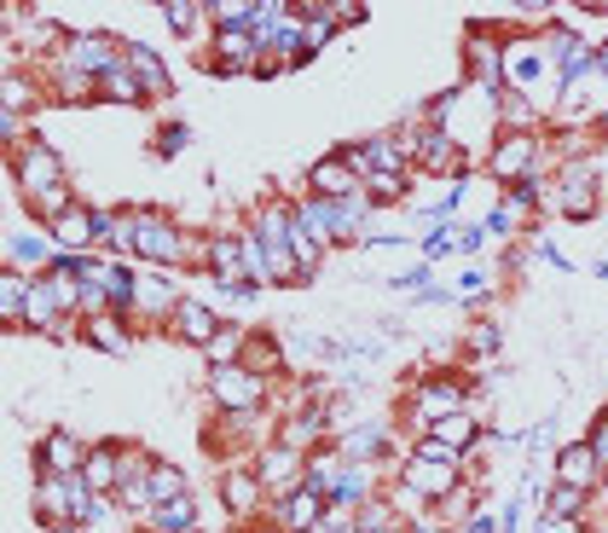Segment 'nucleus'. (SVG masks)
<instances>
[{"instance_id":"obj_1","label":"nucleus","mask_w":608,"mask_h":533,"mask_svg":"<svg viewBox=\"0 0 608 533\" xmlns=\"http://www.w3.org/2000/svg\"><path fill=\"white\" fill-rule=\"evenodd\" d=\"M452 488H458V452H446L441 441H423L412 452V464H405V493L441 504Z\"/></svg>"},{"instance_id":"obj_2","label":"nucleus","mask_w":608,"mask_h":533,"mask_svg":"<svg viewBox=\"0 0 608 533\" xmlns=\"http://www.w3.org/2000/svg\"><path fill=\"white\" fill-rule=\"evenodd\" d=\"M209 394H215V406L226 418H256V406L267 394V377L244 371V366H215L209 371Z\"/></svg>"},{"instance_id":"obj_3","label":"nucleus","mask_w":608,"mask_h":533,"mask_svg":"<svg viewBox=\"0 0 608 533\" xmlns=\"http://www.w3.org/2000/svg\"><path fill=\"white\" fill-rule=\"evenodd\" d=\"M134 256L157 262V267L186 262V238H181V226L163 221V215H151V209H134Z\"/></svg>"},{"instance_id":"obj_4","label":"nucleus","mask_w":608,"mask_h":533,"mask_svg":"<svg viewBox=\"0 0 608 533\" xmlns=\"http://www.w3.org/2000/svg\"><path fill=\"white\" fill-rule=\"evenodd\" d=\"M12 174H18V192H23V203H41L47 192H59L64 186V163H59V151L53 145H23V157L12 163Z\"/></svg>"},{"instance_id":"obj_5","label":"nucleus","mask_w":608,"mask_h":533,"mask_svg":"<svg viewBox=\"0 0 608 533\" xmlns=\"http://www.w3.org/2000/svg\"><path fill=\"white\" fill-rule=\"evenodd\" d=\"M256 475H261V488H267V493L290 499L296 488H308V452H296V447H285V441H272V447L261 452Z\"/></svg>"},{"instance_id":"obj_6","label":"nucleus","mask_w":608,"mask_h":533,"mask_svg":"<svg viewBox=\"0 0 608 533\" xmlns=\"http://www.w3.org/2000/svg\"><path fill=\"white\" fill-rule=\"evenodd\" d=\"M545 75H556V70H550V53H545V41L527 35V41H516V47H504V82L522 88V99L539 93Z\"/></svg>"},{"instance_id":"obj_7","label":"nucleus","mask_w":608,"mask_h":533,"mask_svg":"<svg viewBox=\"0 0 608 533\" xmlns=\"http://www.w3.org/2000/svg\"><path fill=\"white\" fill-rule=\"evenodd\" d=\"M504 186H516V181H534L539 174V140L534 134H511V140H498L493 151V163H487Z\"/></svg>"},{"instance_id":"obj_8","label":"nucleus","mask_w":608,"mask_h":533,"mask_svg":"<svg viewBox=\"0 0 608 533\" xmlns=\"http://www.w3.org/2000/svg\"><path fill=\"white\" fill-rule=\"evenodd\" d=\"M324 511H331V499H324V493L296 488L290 499H278V527H285V533H313L324 522Z\"/></svg>"},{"instance_id":"obj_9","label":"nucleus","mask_w":608,"mask_h":533,"mask_svg":"<svg viewBox=\"0 0 608 533\" xmlns=\"http://www.w3.org/2000/svg\"><path fill=\"white\" fill-rule=\"evenodd\" d=\"M412 157L429 168V174H458L464 181V163H458V145L446 140V129H423L418 140H412Z\"/></svg>"},{"instance_id":"obj_10","label":"nucleus","mask_w":608,"mask_h":533,"mask_svg":"<svg viewBox=\"0 0 608 533\" xmlns=\"http://www.w3.org/2000/svg\"><path fill=\"white\" fill-rule=\"evenodd\" d=\"M93 238H99V209H87V203H75V209H64L53 221V244H64L70 256H82Z\"/></svg>"},{"instance_id":"obj_11","label":"nucleus","mask_w":608,"mask_h":533,"mask_svg":"<svg viewBox=\"0 0 608 533\" xmlns=\"http://www.w3.org/2000/svg\"><path fill=\"white\" fill-rule=\"evenodd\" d=\"M35 464H41V475H82L87 452L75 447V435H47V441L35 447Z\"/></svg>"},{"instance_id":"obj_12","label":"nucleus","mask_w":608,"mask_h":533,"mask_svg":"<svg viewBox=\"0 0 608 533\" xmlns=\"http://www.w3.org/2000/svg\"><path fill=\"white\" fill-rule=\"evenodd\" d=\"M597 475H602V464H597V452L579 441V447H563V459H556V481H563V488H597Z\"/></svg>"},{"instance_id":"obj_13","label":"nucleus","mask_w":608,"mask_h":533,"mask_svg":"<svg viewBox=\"0 0 608 533\" xmlns=\"http://www.w3.org/2000/svg\"><path fill=\"white\" fill-rule=\"evenodd\" d=\"M174 331H181L186 342H197V348H209L220 337V319L203 308V301H181V308H174Z\"/></svg>"},{"instance_id":"obj_14","label":"nucleus","mask_w":608,"mask_h":533,"mask_svg":"<svg viewBox=\"0 0 608 533\" xmlns=\"http://www.w3.org/2000/svg\"><path fill=\"white\" fill-rule=\"evenodd\" d=\"M82 481L93 493H116L122 488V452L116 447H93L87 464H82Z\"/></svg>"},{"instance_id":"obj_15","label":"nucleus","mask_w":608,"mask_h":533,"mask_svg":"<svg viewBox=\"0 0 608 533\" xmlns=\"http://www.w3.org/2000/svg\"><path fill=\"white\" fill-rule=\"evenodd\" d=\"M209 273L220 278L226 290L244 285V238H215L209 244Z\"/></svg>"},{"instance_id":"obj_16","label":"nucleus","mask_w":608,"mask_h":533,"mask_svg":"<svg viewBox=\"0 0 608 533\" xmlns=\"http://www.w3.org/2000/svg\"><path fill=\"white\" fill-rule=\"evenodd\" d=\"M220 499H226V511L249 516L261 504V475L256 470H233V475H226V488H220Z\"/></svg>"},{"instance_id":"obj_17","label":"nucleus","mask_w":608,"mask_h":533,"mask_svg":"<svg viewBox=\"0 0 608 533\" xmlns=\"http://www.w3.org/2000/svg\"><path fill=\"white\" fill-rule=\"evenodd\" d=\"M7 249H12V267H18V273L59 262V256H53V238H41V233H12V238H7Z\"/></svg>"},{"instance_id":"obj_18","label":"nucleus","mask_w":608,"mask_h":533,"mask_svg":"<svg viewBox=\"0 0 608 533\" xmlns=\"http://www.w3.org/2000/svg\"><path fill=\"white\" fill-rule=\"evenodd\" d=\"M99 99H122V105H145V88H140V75L128 64V53H122V64L99 82Z\"/></svg>"},{"instance_id":"obj_19","label":"nucleus","mask_w":608,"mask_h":533,"mask_svg":"<svg viewBox=\"0 0 608 533\" xmlns=\"http://www.w3.org/2000/svg\"><path fill=\"white\" fill-rule=\"evenodd\" d=\"M30 290H35V278H23V273L0 278V314H7V325H23V314H30Z\"/></svg>"},{"instance_id":"obj_20","label":"nucleus","mask_w":608,"mask_h":533,"mask_svg":"<svg viewBox=\"0 0 608 533\" xmlns=\"http://www.w3.org/2000/svg\"><path fill=\"white\" fill-rule=\"evenodd\" d=\"M128 64H134V75H140V88H145V99H163V93H168V75H163V59L151 53V47H128Z\"/></svg>"},{"instance_id":"obj_21","label":"nucleus","mask_w":608,"mask_h":533,"mask_svg":"<svg viewBox=\"0 0 608 533\" xmlns=\"http://www.w3.org/2000/svg\"><path fill=\"white\" fill-rule=\"evenodd\" d=\"M360 192V181L337 163V157H324L319 168H313V197H353Z\"/></svg>"},{"instance_id":"obj_22","label":"nucleus","mask_w":608,"mask_h":533,"mask_svg":"<svg viewBox=\"0 0 608 533\" xmlns=\"http://www.w3.org/2000/svg\"><path fill=\"white\" fill-rule=\"evenodd\" d=\"M365 493H371V470L365 464H348V470H337V481H331V504H365Z\"/></svg>"},{"instance_id":"obj_23","label":"nucleus","mask_w":608,"mask_h":533,"mask_svg":"<svg viewBox=\"0 0 608 533\" xmlns=\"http://www.w3.org/2000/svg\"><path fill=\"white\" fill-rule=\"evenodd\" d=\"M429 435H435L446 452H458L464 441H475V418L470 412H446V418H429Z\"/></svg>"},{"instance_id":"obj_24","label":"nucleus","mask_w":608,"mask_h":533,"mask_svg":"<svg viewBox=\"0 0 608 533\" xmlns=\"http://www.w3.org/2000/svg\"><path fill=\"white\" fill-rule=\"evenodd\" d=\"M151 522H157V533H192V527H197V504H192V493H186V499L157 504V511H151Z\"/></svg>"},{"instance_id":"obj_25","label":"nucleus","mask_w":608,"mask_h":533,"mask_svg":"<svg viewBox=\"0 0 608 533\" xmlns=\"http://www.w3.org/2000/svg\"><path fill=\"white\" fill-rule=\"evenodd\" d=\"M563 209L574 215V221H591V168L579 163L568 181H563Z\"/></svg>"},{"instance_id":"obj_26","label":"nucleus","mask_w":608,"mask_h":533,"mask_svg":"<svg viewBox=\"0 0 608 533\" xmlns=\"http://www.w3.org/2000/svg\"><path fill=\"white\" fill-rule=\"evenodd\" d=\"M87 337H93V342H105L111 353H128V342H134V337H128V325H122L116 314H93V319H87Z\"/></svg>"},{"instance_id":"obj_27","label":"nucleus","mask_w":608,"mask_h":533,"mask_svg":"<svg viewBox=\"0 0 608 533\" xmlns=\"http://www.w3.org/2000/svg\"><path fill=\"white\" fill-rule=\"evenodd\" d=\"M186 470H174V464H151V499L168 504V499H186Z\"/></svg>"},{"instance_id":"obj_28","label":"nucleus","mask_w":608,"mask_h":533,"mask_svg":"<svg viewBox=\"0 0 608 533\" xmlns=\"http://www.w3.org/2000/svg\"><path fill=\"white\" fill-rule=\"evenodd\" d=\"M238 366H244V371H256V377H267V371L278 366V342H272V337H249Z\"/></svg>"},{"instance_id":"obj_29","label":"nucleus","mask_w":608,"mask_h":533,"mask_svg":"<svg viewBox=\"0 0 608 533\" xmlns=\"http://www.w3.org/2000/svg\"><path fill=\"white\" fill-rule=\"evenodd\" d=\"M405 192H412V174H371V181H365L371 203H400Z\"/></svg>"},{"instance_id":"obj_30","label":"nucleus","mask_w":608,"mask_h":533,"mask_svg":"<svg viewBox=\"0 0 608 533\" xmlns=\"http://www.w3.org/2000/svg\"><path fill=\"white\" fill-rule=\"evenodd\" d=\"M383 429H353V435H348V447H342V459H353V464H365L371 459V452H383Z\"/></svg>"},{"instance_id":"obj_31","label":"nucleus","mask_w":608,"mask_h":533,"mask_svg":"<svg viewBox=\"0 0 608 533\" xmlns=\"http://www.w3.org/2000/svg\"><path fill=\"white\" fill-rule=\"evenodd\" d=\"M586 504H591L586 488H563V481H556V493H550V516H574V522H579V511H586Z\"/></svg>"},{"instance_id":"obj_32","label":"nucleus","mask_w":608,"mask_h":533,"mask_svg":"<svg viewBox=\"0 0 608 533\" xmlns=\"http://www.w3.org/2000/svg\"><path fill=\"white\" fill-rule=\"evenodd\" d=\"M140 301H145L151 314H163V308H174V290L163 285L157 273H145V278H140Z\"/></svg>"},{"instance_id":"obj_33","label":"nucleus","mask_w":608,"mask_h":533,"mask_svg":"<svg viewBox=\"0 0 608 533\" xmlns=\"http://www.w3.org/2000/svg\"><path fill=\"white\" fill-rule=\"evenodd\" d=\"M163 18H168V30L192 35V23H197V18H209V12H203V7H186V0H168V7H163Z\"/></svg>"},{"instance_id":"obj_34","label":"nucleus","mask_w":608,"mask_h":533,"mask_svg":"<svg viewBox=\"0 0 608 533\" xmlns=\"http://www.w3.org/2000/svg\"><path fill=\"white\" fill-rule=\"evenodd\" d=\"M186 145H192V129H186V122H168V129H163V140H157V151H163V157H181Z\"/></svg>"},{"instance_id":"obj_35","label":"nucleus","mask_w":608,"mask_h":533,"mask_svg":"<svg viewBox=\"0 0 608 533\" xmlns=\"http://www.w3.org/2000/svg\"><path fill=\"white\" fill-rule=\"evenodd\" d=\"M464 233H452V226H441V233H429V244H423V262H446V249L458 244Z\"/></svg>"},{"instance_id":"obj_36","label":"nucleus","mask_w":608,"mask_h":533,"mask_svg":"<svg viewBox=\"0 0 608 533\" xmlns=\"http://www.w3.org/2000/svg\"><path fill=\"white\" fill-rule=\"evenodd\" d=\"M470 342H475V353H481V360H493V353H498V325H487V319H481L475 331H470Z\"/></svg>"},{"instance_id":"obj_37","label":"nucleus","mask_w":608,"mask_h":533,"mask_svg":"<svg viewBox=\"0 0 608 533\" xmlns=\"http://www.w3.org/2000/svg\"><path fill=\"white\" fill-rule=\"evenodd\" d=\"M23 105H30V82H23V75H12V82H7V116H18Z\"/></svg>"},{"instance_id":"obj_38","label":"nucleus","mask_w":608,"mask_h":533,"mask_svg":"<svg viewBox=\"0 0 608 533\" xmlns=\"http://www.w3.org/2000/svg\"><path fill=\"white\" fill-rule=\"evenodd\" d=\"M591 452H597V464H608V418H597L591 423V441H586Z\"/></svg>"},{"instance_id":"obj_39","label":"nucleus","mask_w":608,"mask_h":533,"mask_svg":"<svg viewBox=\"0 0 608 533\" xmlns=\"http://www.w3.org/2000/svg\"><path fill=\"white\" fill-rule=\"evenodd\" d=\"M539 533H579V522H574V516H545Z\"/></svg>"},{"instance_id":"obj_40","label":"nucleus","mask_w":608,"mask_h":533,"mask_svg":"<svg viewBox=\"0 0 608 533\" xmlns=\"http://www.w3.org/2000/svg\"><path fill=\"white\" fill-rule=\"evenodd\" d=\"M331 18H342V23H360V18H365V7H360V0H342V7H331Z\"/></svg>"},{"instance_id":"obj_41","label":"nucleus","mask_w":608,"mask_h":533,"mask_svg":"<svg viewBox=\"0 0 608 533\" xmlns=\"http://www.w3.org/2000/svg\"><path fill=\"white\" fill-rule=\"evenodd\" d=\"M487 226H493V233H511V226H516V215H511V209H504V203H498V209H493V221H487Z\"/></svg>"},{"instance_id":"obj_42","label":"nucleus","mask_w":608,"mask_h":533,"mask_svg":"<svg viewBox=\"0 0 608 533\" xmlns=\"http://www.w3.org/2000/svg\"><path fill=\"white\" fill-rule=\"evenodd\" d=\"M464 533H493V516H470V522H464Z\"/></svg>"},{"instance_id":"obj_43","label":"nucleus","mask_w":608,"mask_h":533,"mask_svg":"<svg viewBox=\"0 0 608 533\" xmlns=\"http://www.w3.org/2000/svg\"><path fill=\"white\" fill-rule=\"evenodd\" d=\"M597 75H602V82H608V47H602V53H597Z\"/></svg>"},{"instance_id":"obj_44","label":"nucleus","mask_w":608,"mask_h":533,"mask_svg":"<svg viewBox=\"0 0 608 533\" xmlns=\"http://www.w3.org/2000/svg\"><path fill=\"white\" fill-rule=\"evenodd\" d=\"M47 533H82V527H75V522H59V527H47Z\"/></svg>"},{"instance_id":"obj_45","label":"nucleus","mask_w":608,"mask_h":533,"mask_svg":"<svg viewBox=\"0 0 608 533\" xmlns=\"http://www.w3.org/2000/svg\"><path fill=\"white\" fill-rule=\"evenodd\" d=\"M412 533H441V527H429V522H418V527H412Z\"/></svg>"},{"instance_id":"obj_46","label":"nucleus","mask_w":608,"mask_h":533,"mask_svg":"<svg viewBox=\"0 0 608 533\" xmlns=\"http://www.w3.org/2000/svg\"><path fill=\"white\" fill-rule=\"evenodd\" d=\"M261 533H285V527H261Z\"/></svg>"}]
</instances>
